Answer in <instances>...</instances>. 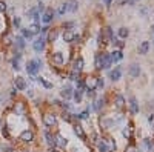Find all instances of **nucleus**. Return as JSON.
Returning <instances> with one entry per match:
<instances>
[{
    "label": "nucleus",
    "instance_id": "48",
    "mask_svg": "<svg viewBox=\"0 0 154 152\" xmlns=\"http://www.w3.org/2000/svg\"><path fill=\"white\" fill-rule=\"evenodd\" d=\"M148 123H154V114L148 115Z\"/></svg>",
    "mask_w": 154,
    "mask_h": 152
},
{
    "label": "nucleus",
    "instance_id": "25",
    "mask_svg": "<svg viewBox=\"0 0 154 152\" xmlns=\"http://www.w3.org/2000/svg\"><path fill=\"white\" fill-rule=\"evenodd\" d=\"M45 138H46V143L49 146H56V138H54L49 132H45Z\"/></svg>",
    "mask_w": 154,
    "mask_h": 152
},
{
    "label": "nucleus",
    "instance_id": "2",
    "mask_svg": "<svg viewBox=\"0 0 154 152\" xmlns=\"http://www.w3.org/2000/svg\"><path fill=\"white\" fill-rule=\"evenodd\" d=\"M54 15H56V11L52 10V8H45V11L42 12V22L45 23V25H49L51 22H52V19H54Z\"/></svg>",
    "mask_w": 154,
    "mask_h": 152
},
{
    "label": "nucleus",
    "instance_id": "51",
    "mask_svg": "<svg viewBox=\"0 0 154 152\" xmlns=\"http://www.w3.org/2000/svg\"><path fill=\"white\" fill-rule=\"evenodd\" d=\"M63 26H65V28H72V26H74V23H72V22H69V23H65Z\"/></svg>",
    "mask_w": 154,
    "mask_h": 152
},
{
    "label": "nucleus",
    "instance_id": "28",
    "mask_svg": "<svg viewBox=\"0 0 154 152\" xmlns=\"http://www.w3.org/2000/svg\"><path fill=\"white\" fill-rule=\"evenodd\" d=\"M74 132H76V134H77V135H79L80 138H82V140L86 137V135H85V132H83V129H82V126H79V124L74 128Z\"/></svg>",
    "mask_w": 154,
    "mask_h": 152
},
{
    "label": "nucleus",
    "instance_id": "37",
    "mask_svg": "<svg viewBox=\"0 0 154 152\" xmlns=\"http://www.w3.org/2000/svg\"><path fill=\"white\" fill-rule=\"evenodd\" d=\"M96 68L97 69H102V60H100V54L96 56Z\"/></svg>",
    "mask_w": 154,
    "mask_h": 152
},
{
    "label": "nucleus",
    "instance_id": "45",
    "mask_svg": "<svg viewBox=\"0 0 154 152\" xmlns=\"http://www.w3.org/2000/svg\"><path fill=\"white\" fill-rule=\"evenodd\" d=\"M117 3H119L120 6H125L126 3H130V0H117Z\"/></svg>",
    "mask_w": 154,
    "mask_h": 152
},
{
    "label": "nucleus",
    "instance_id": "27",
    "mask_svg": "<svg viewBox=\"0 0 154 152\" xmlns=\"http://www.w3.org/2000/svg\"><path fill=\"white\" fill-rule=\"evenodd\" d=\"M105 143H106V146L110 151H116V143L113 138H105Z\"/></svg>",
    "mask_w": 154,
    "mask_h": 152
},
{
    "label": "nucleus",
    "instance_id": "14",
    "mask_svg": "<svg viewBox=\"0 0 154 152\" xmlns=\"http://www.w3.org/2000/svg\"><path fill=\"white\" fill-rule=\"evenodd\" d=\"M117 35H119V39H122V40L128 39V35H130V29H128V28H125V26H122V28L117 29Z\"/></svg>",
    "mask_w": 154,
    "mask_h": 152
},
{
    "label": "nucleus",
    "instance_id": "31",
    "mask_svg": "<svg viewBox=\"0 0 154 152\" xmlns=\"http://www.w3.org/2000/svg\"><path fill=\"white\" fill-rule=\"evenodd\" d=\"M96 82H97V78H89L88 80V82H86V86H88V89H93V91H94V89H96Z\"/></svg>",
    "mask_w": 154,
    "mask_h": 152
},
{
    "label": "nucleus",
    "instance_id": "41",
    "mask_svg": "<svg viewBox=\"0 0 154 152\" xmlns=\"http://www.w3.org/2000/svg\"><path fill=\"white\" fill-rule=\"evenodd\" d=\"M103 86H105L103 78H97V82H96V88H103Z\"/></svg>",
    "mask_w": 154,
    "mask_h": 152
},
{
    "label": "nucleus",
    "instance_id": "39",
    "mask_svg": "<svg viewBox=\"0 0 154 152\" xmlns=\"http://www.w3.org/2000/svg\"><path fill=\"white\" fill-rule=\"evenodd\" d=\"M88 117H89V112H88V111H83L82 114H79L77 118H80V120H86Z\"/></svg>",
    "mask_w": 154,
    "mask_h": 152
},
{
    "label": "nucleus",
    "instance_id": "20",
    "mask_svg": "<svg viewBox=\"0 0 154 152\" xmlns=\"http://www.w3.org/2000/svg\"><path fill=\"white\" fill-rule=\"evenodd\" d=\"M114 103H116V108L122 109L123 106H125V98H123V95H116V100H114Z\"/></svg>",
    "mask_w": 154,
    "mask_h": 152
},
{
    "label": "nucleus",
    "instance_id": "10",
    "mask_svg": "<svg viewBox=\"0 0 154 152\" xmlns=\"http://www.w3.org/2000/svg\"><path fill=\"white\" fill-rule=\"evenodd\" d=\"M150 42H142L140 45H139V48H137V51H139V54L140 56H145V54H148V51H150Z\"/></svg>",
    "mask_w": 154,
    "mask_h": 152
},
{
    "label": "nucleus",
    "instance_id": "43",
    "mask_svg": "<svg viewBox=\"0 0 154 152\" xmlns=\"http://www.w3.org/2000/svg\"><path fill=\"white\" fill-rule=\"evenodd\" d=\"M8 10V6H6V3L3 2V0H0V11H2V12H5Z\"/></svg>",
    "mask_w": 154,
    "mask_h": 152
},
{
    "label": "nucleus",
    "instance_id": "24",
    "mask_svg": "<svg viewBox=\"0 0 154 152\" xmlns=\"http://www.w3.org/2000/svg\"><path fill=\"white\" fill-rule=\"evenodd\" d=\"M57 35H59L57 29H49V32H48V42H56Z\"/></svg>",
    "mask_w": 154,
    "mask_h": 152
},
{
    "label": "nucleus",
    "instance_id": "49",
    "mask_svg": "<svg viewBox=\"0 0 154 152\" xmlns=\"http://www.w3.org/2000/svg\"><path fill=\"white\" fill-rule=\"evenodd\" d=\"M125 152H137V149H136V148H133V146H130V148L126 149Z\"/></svg>",
    "mask_w": 154,
    "mask_h": 152
},
{
    "label": "nucleus",
    "instance_id": "3",
    "mask_svg": "<svg viewBox=\"0 0 154 152\" xmlns=\"http://www.w3.org/2000/svg\"><path fill=\"white\" fill-rule=\"evenodd\" d=\"M32 48H34L35 52H42L45 49V37L43 35H40V37H37L32 42Z\"/></svg>",
    "mask_w": 154,
    "mask_h": 152
},
{
    "label": "nucleus",
    "instance_id": "30",
    "mask_svg": "<svg viewBox=\"0 0 154 152\" xmlns=\"http://www.w3.org/2000/svg\"><path fill=\"white\" fill-rule=\"evenodd\" d=\"M105 104V98H99V100L94 103V111H100V108Z\"/></svg>",
    "mask_w": 154,
    "mask_h": 152
},
{
    "label": "nucleus",
    "instance_id": "35",
    "mask_svg": "<svg viewBox=\"0 0 154 152\" xmlns=\"http://www.w3.org/2000/svg\"><path fill=\"white\" fill-rule=\"evenodd\" d=\"M37 80H39V83H42V85H43L45 88H48V89H51V88H52V85H51L49 82H46V80H45V78H42V77H39Z\"/></svg>",
    "mask_w": 154,
    "mask_h": 152
},
{
    "label": "nucleus",
    "instance_id": "19",
    "mask_svg": "<svg viewBox=\"0 0 154 152\" xmlns=\"http://www.w3.org/2000/svg\"><path fill=\"white\" fill-rule=\"evenodd\" d=\"M74 37H76V34L74 32H72V31H65V32H63V40H65V42H74Z\"/></svg>",
    "mask_w": 154,
    "mask_h": 152
},
{
    "label": "nucleus",
    "instance_id": "5",
    "mask_svg": "<svg viewBox=\"0 0 154 152\" xmlns=\"http://www.w3.org/2000/svg\"><path fill=\"white\" fill-rule=\"evenodd\" d=\"M100 60H102V68H103V69H110V68H111L113 61H111L110 54H106V52H102V54H100Z\"/></svg>",
    "mask_w": 154,
    "mask_h": 152
},
{
    "label": "nucleus",
    "instance_id": "26",
    "mask_svg": "<svg viewBox=\"0 0 154 152\" xmlns=\"http://www.w3.org/2000/svg\"><path fill=\"white\" fill-rule=\"evenodd\" d=\"M72 97H74V100H76V103H80L82 102V89H76L74 91V94H72Z\"/></svg>",
    "mask_w": 154,
    "mask_h": 152
},
{
    "label": "nucleus",
    "instance_id": "12",
    "mask_svg": "<svg viewBox=\"0 0 154 152\" xmlns=\"http://www.w3.org/2000/svg\"><path fill=\"white\" fill-rule=\"evenodd\" d=\"M14 83H15V89H17V91H23V89H26V82H25L23 77H17Z\"/></svg>",
    "mask_w": 154,
    "mask_h": 152
},
{
    "label": "nucleus",
    "instance_id": "34",
    "mask_svg": "<svg viewBox=\"0 0 154 152\" xmlns=\"http://www.w3.org/2000/svg\"><path fill=\"white\" fill-rule=\"evenodd\" d=\"M20 23H22V20H20V17H14V19H13V26H14V28L15 29H19L20 28Z\"/></svg>",
    "mask_w": 154,
    "mask_h": 152
},
{
    "label": "nucleus",
    "instance_id": "1",
    "mask_svg": "<svg viewBox=\"0 0 154 152\" xmlns=\"http://www.w3.org/2000/svg\"><path fill=\"white\" fill-rule=\"evenodd\" d=\"M42 68V61L40 60H29L28 63H26V71H28V74L34 75V74H37L39 72V69Z\"/></svg>",
    "mask_w": 154,
    "mask_h": 152
},
{
    "label": "nucleus",
    "instance_id": "38",
    "mask_svg": "<svg viewBox=\"0 0 154 152\" xmlns=\"http://www.w3.org/2000/svg\"><path fill=\"white\" fill-rule=\"evenodd\" d=\"M11 42H13L11 35H10V34H5V35H3V43H5V45H11Z\"/></svg>",
    "mask_w": 154,
    "mask_h": 152
},
{
    "label": "nucleus",
    "instance_id": "44",
    "mask_svg": "<svg viewBox=\"0 0 154 152\" xmlns=\"http://www.w3.org/2000/svg\"><path fill=\"white\" fill-rule=\"evenodd\" d=\"M140 14L145 17V19H147V15H148V8H142V10H140Z\"/></svg>",
    "mask_w": 154,
    "mask_h": 152
},
{
    "label": "nucleus",
    "instance_id": "11",
    "mask_svg": "<svg viewBox=\"0 0 154 152\" xmlns=\"http://www.w3.org/2000/svg\"><path fill=\"white\" fill-rule=\"evenodd\" d=\"M110 57H111V61H113V63H116V61H120V60L123 58V52H122L120 49L113 51L111 54H110Z\"/></svg>",
    "mask_w": 154,
    "mask_h": 152
},
{
    "label": "nucleus",
    "instance_id": "29",
    "mask_svg": "<svg viewBox=\"0 0 154 152\" xmlns=\"http://www.w3.org/2000/svg\"><path fill=\"white\" fill-rule=\"evenodd\" d=\"M99 151H100V152H111L110 149H108V146H106V143H105V140H102V141H99Z\"/></svg>",
    "mask_w": 154,
    "mask_h": 152
},
{
    "label": "nucleus",
    "instance_id": "36",
    "mask_svg": "<svg viewBox=\"0 0 154 152\" xmlns=\"http://www.w3.org/2000/svg\"><path fill=\"white\" fill-rule=\"evenodd\" d=\"M143 143H145V146L148 148V151L153 149V141H151V138H143Z\"/></svg>",
    "mask_w": 154,
    "mask_h": 152
},
{
    "label": "nucleus",
    "instance_id": "47",
    "mask_svg": "<svg viewBox=\"0 0 154 152\" xmlns=\"http://www.w3.org/2000/svg\"><path fill=\"white\" fill-rule=\"evenodd\" d=\"M137 3H139V0H130V3H128V5H131V6H136Z\"/></svg>",
    "mask_w": 154,
    "mask_h": 152
},
{
    "label": "nucleus",
    "instance_id": "4",
    "mask_svg": "<svg viewBox=\"0 0 154 152\" xmlns=\"http://www.w3.org/2000/svg\"><path fill=\"white\" fill-rule=\"evenodd\" d=\"M128 74H130L133 78H139V75L142 74L140 65H137V63H133V65H130V68H128Z\"/></svg>",
    "mask_w": 154,
    "mask_h": 152
},
{
    "label": "nucleus",
    "instance_id": "9",
    "mask_svg": "<svg viewBox=\"0 0 154 152\" xmlns=\"http://www.w3.org/2000/svg\"><path fill=\"white\" fill-rule=\"evenodd\" d=\"M130 111H131V114H139V103H137L136 97L130 98Z\"/></svg>",
    "mask_w": 154,
    "mask_h": 152
},
{
    "label": "nucleus",
    "instance_id": "52",
    "mask_svg": "<svg viewBox=\"0 0 154 152\" xmlns=\"http://www.w3.org/2000/svg\"><path fill=\"white\" fill-rule=\"evenodd\" d=\"M111 2H113V0H105V3H106L108 6H110V5H111Z\"/></svg>",
    "mask_w": 154,
    "mask_h": 152
},
{
    "label": "nucleus",
    "instance_id": "46",
    "mask_svg": "<svg viewBox=\"0 0 154 152\" xmlns=\"http://www.w3.org/2000/svg\"><path fill=\"white\" fill-rule=\"evenodd\" d=\"M2 134H3V135L8 138V137H10V134H8V131H6V128H2Z\"/></svg>",
    "mask_w": 154,
    "mask_h": 152
},
{
    "label": "nucleus",
    "instance_id": "22",
    "mask_svg": "<svg viewBox=\"0 0 154 152\" xmlns=\"http://www.w3.org/2000/svg\"><path fill=\"white\" fill-rule=\"evenodd\" d=\"M13 42H14V45H15V46L19 48V49H23V48H25V39L20 37V35H19V37H15Z\"/></svg>",
    "mask_w": 154,
    "mask_h": 152
},
{
    "label": "nucleus",
    "instance_id": "50",
    "mask_svg": "<svg viewBox=\"0 0 154 152\" xmlns=\"http://www.w3.org/2000/svg\"><path fill=\"white\" fill-rule=\"evenodd\" d=\"M63 120H66V121H71V117H69V114H63Z\"/></svg>",
    "mask_w": 154,
    "mask_h": 152
},
{
    "label": "nucleus",
    "instance_id": "15",
    "mask_svg": "<svg viewBox=\"0 0 154 152\" xmlns=\"http://www.w3.org/2000/svg\"><path fill=\"white\" fill-rule=\"evenodd\" d=\"M54 138H56V145H57V146H60V148H66L68 140L63 137V135H60V134H59V135H56Z\"/></svg>",
    "mask_w": 154,
    "mask_h": 152
},
{
    "label": "nucleus",
    "instance_id": "7",
    "mask_svg": "<svg viewBox=\"0 0 154 152\" xmlns=\"http://www.w3.org/2000/svg\"><path fill=\"white\" fill-rule=\"evenodd\" d=\"M43 123H45V126L52 128V126H56V124H57V120H56V117H54L52 114H46L43 117Z\"/></svg>",
    "mask_w": 154,
    "mask_h": 152
},
{
    "label": "nucleus",
    "instance_id": "6",
    "mask_svg": "<svg viewBox=\"0 0 154 152\" xmlns=\"http://www.w3.org/2000/svg\"><path fill=\"white\" fill-rule=\"evenodd\" d=\"M65 6H66V12H76L79 10V2L77 0H66Z\"/></svg>",
    "mask_w": 154,
    "mask_h": 152
},
{
    "label": "nucleus",
    "instance_id": "18",
    "mask_svg": "<svg viewBox=\"0 0 154 152\" xmlns=\"http://www.w3.org/2000/svg\"><path fill=\"white\" fill-rule=\"evenodd\" d=\"M40 29H42V28H40V25H39V23H32V25H29V26H28V31H29L32 35L40 34Z\"/></svg>",
    "mask_w": 154,
    "mask_h": 152
},
{
    "label": "nucleus",
    "instance_id": "32",
    "mask_svg": "<svg viewBox=\"0 0 154 152\" xmlns=\"http://www.w3.org/2000/svg\"><path fill=\"white\" fill-rule=\"evenodd\" d=\"M105 34H106V39L110 40V42L114 39V35H113V29L110 28V26H106V28H105Z\"/></svg>",
    "mask_w": 154,
    "mask_h": 152
},
{
    "label": "nucleus",
    "instance_id": "23",
    "mask_svg": "<svg viewBox=\"0 0 154 152\" xmlns=\"http://www.w3.org/2000/svg\"><path fill=\"white\" fill-rule=\"evenodd\" d=\"M20 58H22V56L17 52V54L14 56V60H13V68L14 69H20Z\"/></svg>",
    "mask_w": 154,
    "mask_h": 152
},
{
    "label": "nucleus",
    "instance_id": "16",
    "mask_svg": "<svg viewBox=\"0 0 154 152\" xmlns=\"http://www.w3.org/2000/svg\"><path fill=\"white\" fill-rule=\"evenodd\" d=\"M52 61L56 65H62L63 61H65V57H63L62 52H56V54H52Z\"/></svg>",
    "mask_w": 154,
    "mask_h": 152
},
{
    "label": "nucleus",
    "instance_id": "13",
    "mask_svg": "<svg viewBox=\"0 0 154 152\" xmlns=\"http://www.w3.org/2000/svg\"><path fill=\"white\" fill-rule=\"evenodd\" d=\"M20 140H23V141H26V143H29V141L34 140V134H32L31 131H23V132L20 134Z\"/></svg>",
    "mask_w": 154,
    "mask_h": 152
},
{
    "label": "nucleus",
    "instance_id": "33",
    "mask_svg": "<svg viewBox=\"0 0 154 152\" xmlns=\"http://www.w3.org/2000/svg\"><path fill=\"white\" fill-rule=\"evenodd\" d=\"M22 31V37L23 39H32V34L28 31V28H23V29H20Z\"/></svg>",
    "mask_w": 154,
    "mask_h": 152
},
{
    "label": "nucleus",
    "instance_id": "40",
    "mask_svg": "<svg viewBox=\"0 0 154 152\" xmlns=\"http://www.w3.org/2000/svg\"><path fill=\"white\" fill-rule=\"evenodd\" d=\"M65 12H66V6H65V3H63V5H62V6L59 8V11H57V14H59V15H63V14H65Z\"/></svg>",
    "mask_w": 154,
    "mask_h": 152
},
{
    "label": "nucleus",
    "instance_id": "17",
    "mask_svg": "<svg viewBox=\"0 0 154 152\" xmlns=\"http://www.w3.org/2000/svg\"><path fill=\"white\" fill-rule=\"evenodd\" d=\"M60 94H62V97L65 98V100H68V98H71V97H72V89H71L69 86H65V88L62 89V92H60Z\"/></svg>",
    "mask_w": 154,
    "mask_h": 152
},
{
    "label": "nucleus",
    "instance_id": "21",
    "mask_svg": "<svg viewBox=\"0 0 154 152\" xmlns=\"http://www.w3.org/2000/svg\"><path fill=\"white\" fill-rule=\"evenodd\" d=\"M82 69H83V58L79 57V58L74 61V71H76V72H80Z\"/></svg>",
    "mask_w": 154,
    "mask_h": 152
},
{
    "label": "nucleus",
    "instance_id": "53",
    "mask_svg": "<svg viewBox=\"0 0 154 152\" xmlns=\"http://www.w3.org/2000/svg\"><path fill=\"white\" fill-rule=\"evenodd\" d=\"M153 12H154V10H153Z\"/></svg>",
    "mask_w": 154,
    "mask_h": 152
},
{
    "label": "nucleus",
    "instance_id": "8",
    "mask_svg": "<svg viewBox=\"0 0 154 152\" xmlns=\"http://www.w3.org/2000/svg\"><path fill=\"white\" fill-rule=\"evenodd\" d=\"M110 78L113 82H117V80L122 78V68L120 66H116L113 71H110Z\"/></svg>",
    "mask_w": 154,
    "mask_h": 152
},
{
    "label": "nucleus",
    "instance_id": "42",
    "mask_svg": "<svg viewBox=\"0 0 154 152\" xmlns=\"http://www.w3.org/2000/svg\"><path fill=\"white\" fill-rule=\"evenodd\" d=\"M130 129H131V128H125V129L122 131V135H123L125 138H130Z\"/></svg>",
    "mask_w": 154,
    "mask_h": 152
}]
</instances>
